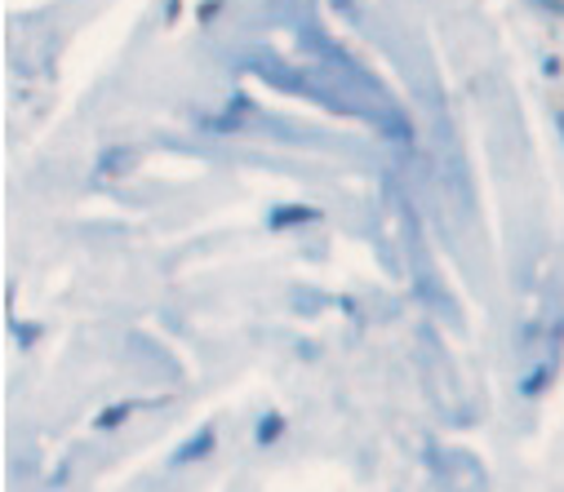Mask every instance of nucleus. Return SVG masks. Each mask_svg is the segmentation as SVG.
Here are the masks:
<instances>
[{
	"mask_svg": "<svg viewBox=\"0 0 564 492\" xmlns=\"http://www.w3.org/2000/svg\"><path fill=\"white\" fill-rule=\"evenodd\" d=\"M427 452H432V466H436V474L454 488V492H485V466L467 452V448H441V444H427Z\"/></svg>",
	"mask_w": 564,
	"mask_h": 492,
	"instance_id": "obj_1",
	"label": "nucleus"
},
{
	"mask_svg": "<svg viewBox=\"0 0 564 492\" xmlns=\"http://www.w3.org/2000/svg\"><path fill=\"white\" fill-rule=\"evenodd\" d=\"M218 448V430L214 426H200L196 435H187L174 452H170V466H192V461H205L209 452Z\"/></svg>",
	"mask_w": 564,
	"mask_h": 492,
	"instance_id": "obj_2",
	"label": "nucleus"
},
{
	"mask_svg": "<svg viewBox=\"0 0 564 492\" xmlns=\"http://www.w3.org/2000/svg\"><path fill=\"white\" fill-rule=\"evenodd\" d=\"M133 160H138V151H133V146H124V142H111V146H102V151H98L94 170H98L102 178H124V174L133 170Z\"/></svg>",
	"mask_w": 564,
	"mask_h": 492,
	"instance_id": "obj_3",
	"label": "nucleus"
},
{
	"mask_svg": "<svg viewBox=\"0 0 564 492\" xmlns=\"http://www.w3.org/2000/svg\"><path fill=\"white\" fill-rule=\"evenodd\" d=\"M316 218H321V209H312V205H275L267 214V231H294V227H307Z\"/></svg>",
	"mask_w": 564,
	"mask_h": 492,
	"instance_id": "obj_4",
	"label": "nucleus"
},
{
	"mask_svg": "<svg viewBox=\"0 0 564 492\" xmlns=\"http://www.w3.org/2000/svg\"><path fill=\"white\" fill-rule=\"evenodd\" d=\"M551 378H555V356H542L533 369H524V378H520V386H516V391H520L524 400H538V395L551 386Z\"/></svg>",
	"mask_w": 564,
	"mask_h": 492,
	"instance_id": "obj_5",
	"label": "nucleus"
},
{
	"mask_svg": "<svg viewBox=\"0 0 564 492\" xmlns=\"http://www.w3.org/2000/svg\"><path fill=\"white\" fill-rule=\"evenodd\" d=\"M280 435H285V417H280V413H262V417L253 422V444H258V448H271Z\"/></svg>",
	"mask_w": 564,
	"mask_h": 492,
	"instance_id": "obj_6",
	"label": "nucleus"
},
{
	"mask_svg": "<svg viewBox=\"0 0 564 492\" xmlns=\"http://www.w3.org/2000/svg\"><path fill=\"white\" fill-rule=\"evenodd\" d=\"M138 408H143V404H133V400H124V404H107V408L94 417V426H98V430H116V426H124Z\"/></svg>",
	"mask_w": 564,
	"mask_h": 492,
	"instance_id": "obj_7",
	"label": "nucleus"
},
{
	"mask_svg": "<svg viewBox=\"0 0 564 492\" xmlns=\"http://www.w3.org/2000/svg\"><path fill=\"white\" fill-rule=\"evenodd\" d=\"M41 334H45V328H41V324H28V319L10 315V338L19 342V351H32V347L41 342Z\"/></svg>",
	"mask_w": 564,
	"mask_h": 492,
	"instance_id": "obj_8",
	"label": "nucleus"
},
{
	"mask_svg": "<svg viewBox=\"0 0 564 492\" xmlns=\"http://www.w3.org/2000/svg\"><path fill=\"white\" fill-rule=\"evenodd\" d=\"M223 10H227V0H200V6H196V23L200 28H214Z\"/></svg>",
	"mask_w": 564,
	"mask_h": 492,
	"instance_id": "obj_9",
	"label": "nucleus"
},
{
	"mask_svg": "<svg viewBox=\"0 0 564 492\" xmlns=\"http://www.w3.org/2000/svg\"><path fill=\"white\" fill-rule=\"evenodd\" d=\"M329 10H334V14H343L347 23H356V19H360V6H356V0H329Z\"/></svg>",
	"mask_w": 564,
	"mask_h": 492,
	"instance_id": "obj_10",
	"label": "nucleus"
},
{
	"mask_svg": "<svg viewBox=\"0 0 564 492\" xmlns=\"http://www.w3.org/2000/svg\"><path fill=\"white\" fill-rule=\"evenodd\" d=\"M560 72H564V63H560L555 54H546V58H542V76H546V80H555Z\"/></svg>",
	"mask_w": 564,
	"mask_h": 492,
	"instance_id": "obj_11",
	"label": "nucleus"
},
{
	"mask_svg": "<svg viewBox=\"0 0 564 492\" xmlns=\"http://www.w3.org/2000/svg\"><path fill=\"white\" fill-rule=\"evenodd\" d=\"M178 14H183V0H165V23H170V28L178 23Z\"/></svg>",
	"mask_w": 564,
	"mask_h": 492,
	"instance_id": "obj_12",
	"label": "nucleus"
},
{
	"mask_svg": "<svg viewBox=\"0 0 564 492\" xmlns=\"http://www.w3.org/2000/svg\"><path fill=\"white\" fill-rule=\"evenodd\" d=\"M555 129H560V142H564V111H555Z\"/></svg>",
	"mask_w": 564,
	"mask_h": 492,
	"instance_id": "obj_13",
	"label": "nucleus"
}]
</instances>
